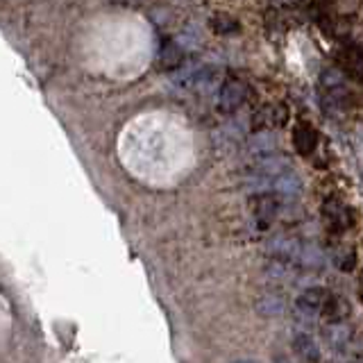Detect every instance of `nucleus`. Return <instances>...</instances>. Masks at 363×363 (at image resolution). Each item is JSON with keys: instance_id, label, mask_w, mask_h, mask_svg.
<instances>
[{"instance_id": "1", "label": "nucleus", "mask_w": 363, "mask_h": 363, "mask_svg": "<svg viewBox=\"0 0 363 363\" xmlns=\"http://www.w3.org/2000/svg\"><path fill=\"white\" fill-rule=\"evenodd\" d=\"M279 209H281L279 193L261 191L252 198V216H255V220L259 223V227H268L272 220L277 218Z\"/></svg>"}, {"instance_id": "2", "label": "nucleus", "mask_w": 363, "mask_h": 363, "mask_svg": "<svg viewBox=\"0 0 363 363\" xmlns=\"http://www.w3.org/2000/svg\"><path fill=\"white\" fill-rule=\"evenodd\" d=\"M245 96H247V89L241 79H225L220 84V91H218V100H216V107H218L223 113H232L236 111L238 107L245 102Z\"/></svg>"}, {"instance_id": "3", "label": "nucleus", "mask_w": 363, "mask_h": 363, "mask_svg": "<svg viewBox=\"0 0 363 363\" xmlns=\"http://www.w3.org/2000/svg\"><path fill=\"white\" fill-rule=\"evenodd\" d=\"M329 298H332V293H329L327 289L323 286H311L306 289L298 295V309L306 315H315V313H323L325 306L329 302Z\"/></svg>"}, {"instance_id": "4", "label": "nucleus", "mask_w": 363, "mask_h": 363, "mask_svg": "<svg viewBox=\"0 0 363 363\" xmlns=\"http://www.w3.org/2000/svg\"><path fill=\"white\" fill-rule=\"evenodd\" d=\"M157 62L162 71H177V68L184 64V50H182V45L177 41L164 39L162 45H159Z\"/></svg>"}, {"instance_id": "5", "label": "nucleus", "mask_w": 363, "mask_h": 363, "mask_svg": "<svg viewBox=\"0 0 363 363\" xmlns=\"http://www.w3.org/2000/svg\"><path fill=\"white\" fill-rule=\"evenodd\" d=\"M293 143H295V150L300 155H311L318 145V132L309 123H300L293 132Z\"/></svg>"}, {"instance_id": "6", "label": "nucleus", "mask_w": 363, "mask_h": 363, "mask_svg": "<svg viewBox=\"0 0 363 363\" xmlns=\"http://www.w3.org/2000/svg\"><path fill=\"white\" fill-rule=\"evenodd\" d=\"M325 216H327V220L336 227V230H345V227L352 225L350 207H345V204L338 202V200H327L325 202Z\"/></svg>"}, {"instance_id": "7", "label": "nucleus", "mask_w": 363, "mask_h": 363, "mask_svg": "<svg viewBox=\"0 0 363 363\" xmlns=\"http://www.w3.org/2000/svg\"><path fill=\"white\" fill-rule=\"evenodd\" d=\"M272 189L275 193H281V196H300L302 193V179L293 173V170H286V173H281L275 182H272Z\"/></svg>"}, {"instance_id": "8", "label": "nucleus", "mask_w": 363, "mask_h": 363, "mask_svg": "<svg viewBox=\"0 0 363 363\" xmlns=\"http://www.w3.org/2000/svg\"><path fill=\"white\" fill-rule=\"evenodd\" d=\"M293 347H295V352H298V354H300L306 363H318V361H320V350H318L315 340H313L309 334L295 336Z\"/></svg>"}, {"instance_id": "9", "label": "nucleus", "mask_w": 363, "mask_h": 363, "mask_svg": "<svg viewBox=\"0 0 363 363\" xmlns=\"http://www.w3.org/2000/svg\"><path fill=\"white\" fill-rule=\"evenodd\" d=\"M284 300L279 298V295H272V293H266L261 295V298L255 302V309L259 311V315L264 318H275V315H281L284 313Z\"/></svg>"}, {"instance_id": "10", "label": "nucleus", "mask_w": 363, "mask_h": 363, "mask_svg": "<svg viewBox=\"0 0 363 363\" xmlns=\"http://www.w3.org/2000/svg\"><path fill=\"white\" fill-rule=\"evenodd\" d=\"M347 311H350V304L343 300V298H336V295H332L325 306L323 315L327 318L329 323H343L347 318Z\"/></svg>"}, {"instance_id": "11", "label": "nucleus", "mask_w": 363, "mask_h": 363, "mask_svg": "<svg viewBox=\"0 0 363 363\" xmlns=\"http://www.w3.org/2000/svg\"><path fill=\"white\" fill-rule=\"evenodd\" d=\"M211 30H213V32H218V34H223V37H227V34L238 32V21L232 18V16H227V14H216V16L211 18Z\"/></svg>"}, {"instance_id": "12", "label": "nucleus", "mask_w": 363, "mask_h": 363, "mask_svg": "<svg viewBox=\"0 0 363 363\" xmlns=\"http://www.w3.org/2000/svg\"><path fill=\"white\" fill-rule=\"evenodd\" d=\"M336 264H338L340 270H347L350 272L352 268H354V264H357L354 252H352V250H345V252H340L338 259H336Z\"/></svg>"}, {"instance_id": "13", "label": "nucleus", "mask_w": 363, "mask_h": 363, "mask_svg": "<svg viewBox=\"0 0 363 363\" xmlns=\"http://www.w3.org/2000/svg\"><path fill=\"white\" fill-rule=\"evenodd\" d=\"M275 363H293V361H291L289 357H277V359H275Z\"/></svg>"}, {"instance_id": "14", "label": "nucleus", "mask_w": 363, "mask_h": 363, "mask_svg": "<svg viewBox=\"0 0 363 363\" xmlns=\"http://www.w3.org/2000/svg\"><path fill=\"white\" fill-rule=\"evenodd\" d=\"M232 363H259V361H247V359H238V361H232Z\"/></svg>"}]
</instances>
